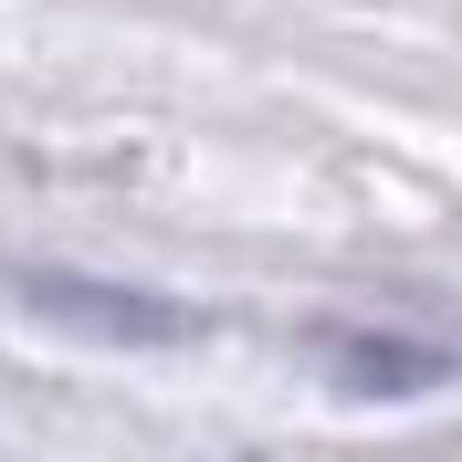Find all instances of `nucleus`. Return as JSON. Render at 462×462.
<instances>
[{"label": "nucleus", "instance_id": "2", "mask_svg": "<svg viewBox=\"0 0 462 462\" xmlns=\"http://www.w3.org/2000/svg\"><path fill=\"white\" fill-rule=\"evenodd\" d=\"M337 378L357 400H420V389L452 378V357L441 346H400V337H337Z\"/></svg>", "mask_w": 462, "mask_h": 462}, {"label": "nucleus", "instance_id": "1", "mask_svg": "<svg viewBox=\"0 0 462 462\" xmlns=\"http://www.w3.org/2000/svg\"><path fill=\"white\" fill-rule=\"evenodd\" d=\"M22 305L53 316V326H85V337H116V346H189V337H200L189 305H169V294H126V284H85V273H32Z\"/></svg>", "mask_w": 462, "mask_h": 462}]
</instances>
